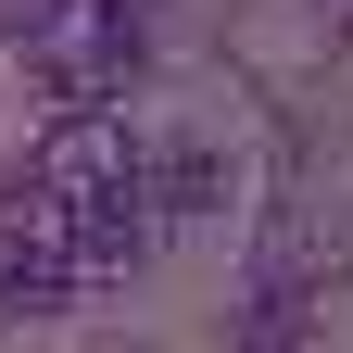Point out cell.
<instances>
[{
    "label": "cell",
    "mask_w": 353,
    "mask_h": 353,
    "mask_svg": "<svg viewBox=\"0 0 353 353\" xmlns=\"http://www.w3.org/2000/svg\"><path fill=\"white\" fill-rule=\"evenodd\" d=\"M76 290H88V265H76L63 202L38 190V176H13V202H0V316H51Z\"/></svg>",
    "instance_id": "obj_1"
}]
</instances>
